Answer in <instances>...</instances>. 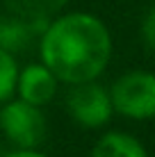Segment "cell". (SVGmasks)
<instances>
[{
	"label": "cell",
	"instance_id": "1",
	"mask_svg": "<svg viewBox=\"0 0 155 157\" xmlns=\"http://www.w3.org/2000/svg\"><path fill=\"white\" fill-rule=\"evenodd\" d=\"M112 55L110 32L91 14H68L41 34V57L57 80L89 82L105 71Z\"/></svg>",
	"mask_w": 155,
	"mask_h": 157
},
{
	"label": "cell",
	"instance_id": "6",
	"mask_svg": "<svg viewBox=\"0 0 155 157\" xmlns=\"http://www.w3.org/2000/svg\"><path fill=\"white\" fill-rule=\"evenodd\" d=\"M39 34H44V30L23 21L21 16H14V14L0 16V48L9 55L28 50Z\"/></svg>",
	"mask_w": 155,
	"mask_h": 157
},
{
	"label": "cell",
	"instance_id": "10",
	"mask_svg": "<svg viewBox=\"0 0 155 157\" xmlns=\"http://www.w3.org/2000/svg\"><path fill=\"white\" fill-rule=\"evenodd\" d=\"M141 43L146 50L155 52V7L148 9L141 21Z\"/></svg>",
	"mask_w": 155,
	"mask_h": 157
},
{
	"label": "cell",
	"instance_id": "3",
	"mask_svg": "<svg viewBox=\"0 0 155 157\" xmlns=\"http://www.w3.org/2000/svg\"><path fill=\"white\" fill-rule=\"evenodd\" d=\"M0 128L18 148H34L46 139V118L37 105L25 100L9 102L0 109Z\"/></svg>",
	"mask_w": 155,
	"mask_h": 157
},
{
	"label": "cell",
	"instance_id": "2",
	"mask_svg": "<svg viewBox=\"0 0 155 157\" xmlns=\"http://www.w3.org/2000/svg\"><path fill=\"white\" fill-rule=\"evenodd\" d=\"M112 107L128 118H155V73H126L112 86Z\"/></svg>",
	"mask_w": 155,
	"mask_h": 157
},
{
	"label": "cell",
	"instance_id": "8",
	"mask_svg": "<svg viewBox=\"0 0 155 157\" xmlns=\"http://www.w3.org/2000/svg\"><path fill=\"white\" fill-rule=\"evenodd\" d=\"M91 157H146L137 139L121 132H110L96 144Z\"/></svg>",
	"mask_w": 155,
	"mask_h": 157
},
{
	"label": "cell",
	"instance_id": "4",
	"mask_svg": "<svg viewBox=\"0 0 155 157\" xmlns=\"http://www.w3.org/2000/svg\"><path fill=\"white\" fill-rule=\"evenodd\" d=\"M66 112L73 121L84 128H100L112 116V98L103 86L89 82H78L66 94Z\"/></svg>",
	"mask_w": 155,
	"mask_h": 157
},
{
	"label": "cell",
	"instance_id": "7",
	"mask_svg": "<svg viewBox=\"0 0 155 157\" xmlns=\"http://www.w3.org/2000/svg\"><path fill=\"white\" fill-rule=\"evenodd\" d=\"M5 5L9 14L21 16L39 30H46L57 16V12L66 5V0H5Z\"/></svg>",
	"mask_w": 155,
	"mask_h": 157
},
{
	"label": "cell",
	"instance_id": "9",
	"mask_svg": "<svg viewBox=\"0 0 155 157\" xmlns=\"http://www.w3.org/2000/svg\"><path fill=\"white\" fill-rule=\"evenodd\" d=\"M16 82H18L16 62L9 52H5L0 48V102L12 98V94L16 91Z\"/></svg>",
	"mask_w": 155,
	"mask_h": 157
},
{
	"label": "cell",
	"instance_id": "11",
	"mask_svg": "<svg viewBox=\"0 0 155 157\" xmlns=\"http://www.w3.org/2000/svg\"><path fill=\"white\" fill-rule=\"evenodd\" d=\"M7 157H46V155L34 153V150H30V148H21V150H16V153H9Z\"/></svg>",
	"mask_w": 155,
	"mask_h": 157
},
{
	"label": "cell",
	"instance_id": "5",
	"mask_svg": "<svg viewBox=\"0 0 155 157\" xmlns=\"http://www.w3.org/2000/svg\"><path fill=\"white\" fill-rule=\"evenodd\" d=\"M16 86L21 91V100L39 107V105H46V102L52 100L55 89H57V78L52 75V71L46 64L44 66L32 64V66H28L18 75Z\"/></svg>",
	"mask_w": 155,
	"mask_h": 157
}]
</instances>
